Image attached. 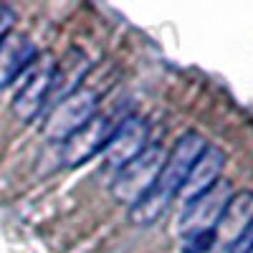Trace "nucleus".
I'll use <instances>...</instances> for the list:
<instances>
[{"instance_id": "obj_10", "label": "nucleus", "mask_w": 253, "mask_h": 253, "mask_svg": "<svg viewBox=\"0 0 253 253\" xmlns=\"http://www.w3.org/2000/svg\"><path fill=\"white\" fill-rule=\"evenodd\" d=\"M36 58H38V51L28 36L8 33L0 41V89L10 86L28 66H33Z\"/></svg>"}, {"instance_id": "obj_8", "label": "nucleus", "mask_w": 253, "mask_h": 253, "mask_svg": "<svg viewBox=\"0 0 253 253\" xmlns=\"http://www.w3.org/2000/svg\"><path fill=\"white\" fill-rule=\"evenodd\" d=\"M225 162H228V157H225V152L220 150V147L208 144L205 152L198 157L195 167L190 170V175H187L182 190H180L182 203L190 205L195 198H200L203 193H208V190L213 187L215 182H220V175H223V170H225Z\"/></svg>"}, {"instance_id": "obj_1", "label": "nucleus", "mask_w": 253, "mask_h": 253, "mask_svg": "<svg viewBox=\"0 0 253 253\" xmlns=\"http://www.w3.org/2000/svg\"><path fill=\"white\" fill-rule=\"evenodd\" d=\"M205 147H208V142L198 132H185L175 142V150L170 152V157L165 160V165H162V170H160L152 190L132 208V220L137 225L155 223L165 210L170 208L172 198L180 195V190H182L190 170L195 167L198 157L205 152Z\"/></svg>"}, {"instance_id": "obj_6", "label": "nucleus", "mask_w": 253, "mask_h": 253, "mask_svg": "<svg viewBox=\"0 0 253 253\" xmlns=\"http://www.w3.org/2000/svg\"><path fill=\"white\" fill-rule=\"evenodd\" d=\"M230 185L225 180L215 182L213 187L203 193L200 198H195L185 208V213L180 218V233L187 238L193 233H205V230H213L218 218L223 215V210L230 200Z\"/></svg>"}, {"instance_id": "obj_9", "label": "nucleus", "mask_w": 253, "mask_h": 253, "mask_svg": "<svg viewBox=\"0 0 253 253\" xmlns=\"http://www.w3.org/2000/svg\"><path fill=\"white\" fill-rule=\"evenodd\" d=\"M253 220V193L251 190H241V193H233L223 210V215L215 223V243L225 246L228 251L233 248L241 236L246 233L248 223Z\"/></svg>"}, {"instance_id": "obj_2", "label": "nucleus", "mask_w": 253, "mask_h": 253, "mask_svg": "<svg viewBox=\"0 0 253 253\" xmlns=\"http://www.w3.org/2000/svg\"><path fill=\"white\" fill-rule=\"evenodd\" d=\"M162 165H165L162 147L150 144L137 160H132L129 165H124L122 170L117 172L114 185H112V195L119 203H126V205L134 208L152 190V185H155V180H157V175L162 170Z\"/></svg>"}, {"instance_id": "obj_14", "label": "nucleus", "mask_w": 253, "mask_h": 253, "mask_svg": "<svg viewBox=\"0 0 253 253\" xmlns=\"http://www.w3.org/2000/svg\"><path fill=\"white\" fill-rule=\"evenodd\" d=\"M13 20H15L13 10H10V8H5V5H0V41H3V38L10 33Z\"/></svg>"}, {"instance_id": "obj_4", "label": "nucleus", "mask_w": 253, "mask_h": 253, "mask_svg": "<svg viewBox=\"0 0 253 253\" xmlns=\"http://www.w3.org/2000/svg\"><path fill=\"white\" fill-rule=\"evenodd\" d=\"M114 134V122L107 114H96L81 126L79 132H74L61 147V162L66 167H79L84 162H89L94 155L104 152L107 144Z\"/></svg>"}, {"instance_id": "obj_3", "label": "nucleus", "mask_w": 253, "mask_h": 253, "mask_svg": "<svg viewBox=\"0 0 253 253\" xmlns=\"http://www.w3.org/2000/svg\"><path fill=\"white\" fill-rule=\"evenodd\" d=\"M96 109H99V91L81 86L51 109L43 124V134L53 142H66L89 119L96 117Z\"/></svg>"}, {"instance_id": "obj_12", "label": "nucleus", "mask_w": 253, "mask_h": 253, "mask_svg": "<svg viewBox=\"0 0 253 253\" xmlns=\"http://www.w3.org/2000/svg\"><path fill=\"white\" fill-rule=\"evenodd\" d=\"M215 246V230H205V233H193L185 238V251L187 253H205Z\"/></svg>"}, {"instance_id": "obj_7", "label": "nucleus", "mask_w": 253, "mask_h": 253, "mask_svg": "<svg viewBox=\"0 0 253 253\" xmlns=\"http://www.w3.org/2000/svg\"><path fill=\"white\" fill-rule=\"evenodd\" d=\"M150 139V124L142 117H126L124 122H119V126L114 129L107 150H104V162L112 170H122L124 165H129L132 160H137L147 147Z\"/></svg>"}, {"instance_id": "obj_5", "label": "nucleus", "mask_w": 253, "mask_h": 253, "mask_svg": "<svg viewBox=\"0 0 253 253\" xmlns=\"http://www.w3.org/2000/svg\"><path fill=\"white\" fill-rule=\"evenodd\" d=\"M53 74H56V61L51 58V53L36 58V63L26 76V84L20 86V91L13 101V112L18 119L28 122L43 109V104L48 101V94H51Z\"/></svg>"}, {"instance_id": "obj_13", "label": "nucleus", "mask_w": 253, "mask_h": 253, "mask_svg": "<svg viewBox=\"0 0 253 253\" xmlns=\"http://www.w3.org/2000/svg\"><path fill=\"white\" fill-rule=\"evenodd\" d=\"M228 253H253V220L248 223V228H246V233L241 236V241L230 248Z\"/></svg>"}, {"instance_id": "obj_11", "label": "nucleus", "mask_w": 253, "mask_h": 253, "mask_svg": "<svg viewBox=\"0 0 253 253\" xmlns=\"http://www.w3.org/2000/svg\"><path fill=\"white\" fill-rule=\"evenodd\" d=\"M89 71V61L81 51H71L66 61L56 63V74H53V84H51V94L48 101H63L69 94H74L76 89H81V81Z\"/></svg>"}]
</instances>
